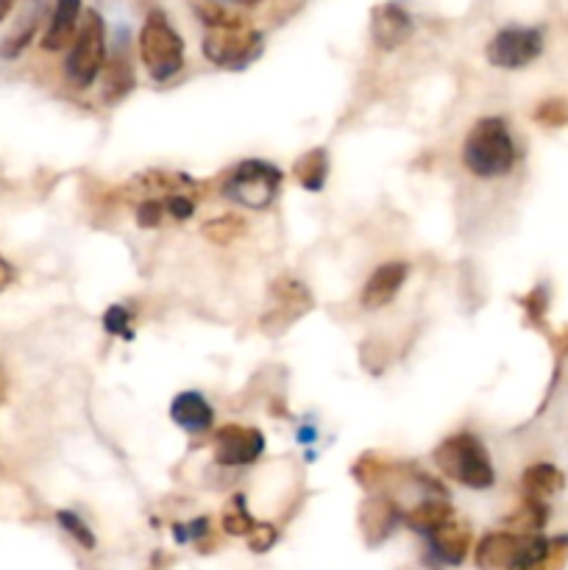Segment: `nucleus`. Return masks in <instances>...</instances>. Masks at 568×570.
<instances>
[{"label":"nucleus","mask_w":568,"mask_h":570,"mask_svg":"<svg viewBox=\"0 0 568 570\" xmlns=\"http://www.w3.org/2000/svg\"><path fill=\"white\" fill-rule=\"evenodd\" d=\"M460 154L468 173L484 178V181L507 176L518 161L516 139H512L510 126L501 117H482V120L473 122Z\"/></svg>","instance_id":"nucleus-1"},{"label":"nucleus","mask_w":568,"mask_h":570,"mask_svg":"<svg viewBox=\"0 0 568 570\" xmlns=\"http://www.w3.org/2000/svg\"><path fill=\"white\" fill-rule=\"evenodd\" d=\"M432 462L443 476L468 490H490L496 468L482 440L471 432H457L432 451Z\"/></svg>","instance_id":"nucleus-2"},{"label":"nucleus","mask_w":568,"mask_h":570,"mask_svg":"<svg viewBox=\"0 0 568 570\" xmlns=\"http://www.w3.org/2000/svg\"><path fill=\"white\" fill-rule=\"evenodd\" d=\"M184 39L161 9H154L139 28V59L156 83H167L184 70Z\"/></svg>","instance_id":"nucleus-3"},{"label":"nucleus","mask_w":568,"mask_h":570,"mask_svg":"<svg viewBox=\"0 0 568 570\" xmlns=\"http://www.w3.org/2000/svg\"><path fill=\"white\" fill-rule=\"evenodd\" d=\"M109 48H106V22L95 9H84V22L78 26L70 53L65 59V76L72 89H89L104 76Z\"/></svg>","instance_id":"nucleus-4"},{"label":"nucleus","mask_w":568,"mask_h":570,"mask_svg":"<svg viewBox=\"0 0 568 570\" xmlns=\"http://www.w3.org/2000/svg\"><path fill=\"white\" fill-rule=\"evenodd\" d=\"M284 184V173L276 165L262 159H245L228 170L223 178V195L245 209L262 212L278 198V189Z\"/></svg>","instance_id":"nucleus-5"},{"label":"nucleus","mask_w":568,"mask_h":570,"mask_svg":"<svg viewBox=\"0 0 568 570\" xmlns=\"http://www.w3.org/2000/svg\"><path fill=\"white\" fill-rule=\"evenodd\" d=\"M200 50H204V56L215 67L239 70V67L251 65L262 53V33L254 31L251 26L209 28Z\"/></svg>","instance_id":"nucleus-6"},{"label":"nucleus","mask_w":568,"mask_h":570,"mask_svg":"<svg viewBox=\"0 0 568 570\" xmlns=\"http://www.w3.org/2000/svg\"><path fill=\"white\" fill-rule=\"evenodd\" d=\"M543 53V31L529 26H507L496 31L484 56L499 70H523Z\"/></svg>","instance_id":"nucleus-7"},{"label":"nucleus","mask_w":568,"mask_h":570,"mask_svg":"<svg viewBox=\"0 0 568 570\" xmlns=\"http://www.w3.org/2000/svg\"><path fill=\"white\" fill-rule=\"evenodd\" d=\"M265 454V434L254 426L226 423L215 432V462L223 468L254 465Z\"/></svg>","instance_id":"nucleus-8"},{"label":"nucleus","mask_w":568,"mask_h":570,"mask_svg":"<svg viewBox=\"0 0 568 570\" xmlns=\"http://www.w3.org/2000/svg\"><path fill=\"white\" fill-rule=\"evenodd\" d=\"M532 538V534H529ZM527 534H516L510 529H496L488 532L473 549V562L479 570H510L521 554Z\"/></svg>","instance_id":"nucleus-9"},{"label":"nucleus","mask_w":568,"mask_h":570,"mask_svg":"<svg viewBox=\"0 0 568 570\" xmlns=\"http://www.w3.org/2000/svg\"><path fill=\"white\" fill-rule=\"evenodd\" d=\"M407 276H410V265L407 262H384L376 271L368 276V282L362 284L360 304L365 309H384L388 304H393L395 295L401 293V287L407 284Z\"/></svg>","instance_id":"nucleus-10"},{"label":"nucleus","mask_w":568,"mask_h":570,"mask_svg":"<svg viewBox=\"0 0 568 570\" xmlns=\"http://www.w3.org/2000/svg\"><path fill=\"white\" fill-rule=\"evenodd\" d=\"M412 17L407 14L404 6L382 3L371 11V37L376 48L395 50L412 37Z\"/></svg>","instance_id":"nucleus-11"},{"label":"nucleus","mask_w":568,"mask_h":570,"mask_svg":"<svg viewBox=\"0 0 568 570\" xmlns=\"http://www.w3.org/2000/svg\"><path fill=\"white\" fill-rule=\"evenodd\" d=\"M84 0H56L53 11H50L48 31L42 37V48L56 53V50L70 48L76 39L78 26H81Z\"/></svg>","instance_id":"nucleus-12"},{"label":"nucleus","mask_w":568,"mask_h":570,"mask_svg":"<svg viewBox=\"0 0 568 570\" xmlns=\"http://www.w3.org/2000/svg\"><path fill=\"white\" fill-rule=\"evenodd\" d=\"M170 421L189 434H204L215 426V410L195 390H184L170 401Z\"/></svg>","instance_id":"nucleus-13"},{"label":"nucleus","mask_w":568,"mask_h":570,"mask_svg":"<svg viewBox=\"0 0 568 570\" xmlns=\"http://www.w3.org/2000/svg\"><path fill=\"white\" fill-rule=\"evenodd\" d=\"M427 540H429V549H432V554L438 557L440 562H445V566L451 568L462 566L468 551H471V527L457 521L454 515L449 523H443L438 532L429 534Z\"/></svg>","instance_id":"nucleus-14"},{"label":"nucleus","mask_w":568,"mask_h":570,"mask_svg":"<svg viewBox=\"0 0 568 570\" xmlns=\"http://www.w3.org/2000/svg\"><path fill=\"white\" fill-rule=\"evenodd\" d=\"M399 504H393V501L384 499V495H373V499H368L365 504L360 507V529L368 538V543L373 546L388 540L390 534H393V529L399 527Z\"/></svg>","instance_id":"nucleus-15"},{"label":"nucleus","mask_w":568,"mask_h":570,"mask_svg":"<svg viewBox=\"0 0 568 570\" xmlns=\"http://www.w3.org/2000/svg\"><path fill=\"white\" fill-rule=\"evenodd\" d=\"M134 83H137V78H134L131 53L126 48V37L120 33V39H117L115 50H111L104 67V98L109 104H115V100L126 98L131 92Z\"/></svg>","instance_id":"nucleus-16"},{"label":"nucleus","mask_w":568,"mask_h":570,"mask_svg":"<svg viewBox=\"0 0 568 570\" xmlns=\"http://www.w3.org/2000/svg\"><path fill=\"white\" fill-rule=\"evenodd\" d=\"M566 488V473L560 471L551 462H532L529 468H523L521 473V490L523 499L535 501H549L551 495H557Z\"/></svg>","instance_id":"nucleus-17"},{"label":"nucleus","mask_w":568,"mask_h":570,"mask_svg":"<svg viewBox=\"0 0 568 570\" xmlns=\"http://www.w3.org/2000/svg\"><path fill=\"white\" fill-rule=\"evenodd\" d=\"M451 518H454V507H451L449 501L429 499V501H421V504L410 507L404 515V523H407V529H412L415 534L429 538V534L438 532L443 523H449Z\"/></svg>","instance_id":"nucleus-18"},{"label":"nucleus","mask_w":568,"mask_h":570,"mask_svg":"<svg viewBox=\"0 0 568 570\" xmlns=\"http://www.w3.org/2000/svg\"><path fill=\"white\" fill-rule=\"evenodd\" d=\"M293 176L306 193H321L329 178V154L326 148H312L301 154L293 165Z\"/></svg>","instance_id":"nucleus-19"},{"label":"nucleus","mask_w":568,"mask_h":570,"mask_svg":"<svg viewBox=\"0 0 568 570\" xmlns=\"http://www.w3.org/2000/svg\"><path fill=\"white\" fill-rule=\"evenodd\" d=\"M549 521V507L546 501H535V499H523L521 507H516L510 518H505L507 529L516 534H540V529L546 527Z\"/></svg>","instance_id":"nucleus-20"},{"label":"nucleus","mask_w":568,"mask_h":570,"mask_svg":"<svg viewBox=\"0 0 568 570\" xmlns=\"http://www.w3.org/2000/svg\"><path fill=\"white\" fill-rule=\"evenodd\" d=\"M223 532L232 534V538H251V532H254L259 523L254 521V515L248 512V507H245V495L243 493H234L232 499H228V504L223 507Z\"/></svg>","instance_id":"nucleus-21"},{"label":"nucleus","mask_w":568,"mask_h":570,"mask_svg":"<svg viewBox=\"0 0 568 570\" xmlns=\"http://www.w3.org/2000/svg\"><path fill=\"white\" fill-rule=\"evenodd\" d=\"M193 11L200 17L206 28H243L248 22L237 14V11L226 9V6L215 3V0H195Z\"/></svg>","instance_id":"nucleus-22"},{"label":"nucleus","mask_w":568,"mask_h":570,"mask_svg":"<svg viewBox=\"0 0 568 570\" xmlns=\"http://www.w3.org/2000/svg\"><path fill=\"white\" fill-rule=\"evenodd\" d=\"M200 234H204V237L209 239V243L228 245V243H234V239H237V237H243V234H245V223L239 220V217H234V215L212 217V220L204 223Z\"/></svg>","instance_id":"nucleus-23"},{"label":"nucleus","mask_w":568,"mask_h":570,"mask_svg":"<svg viewBox=\"0 0 568 570\" xmlns=\"http://www.w3.org/2000/svg\"><path fill=\"white\" fill-rule=\"evenodd\" d=\"M390 473V465H382L379 454H365L360 462L354 465V479L356 482L365 484L368 490L379 488L384 482V476Z\"/></svg>","instance_id":"nucleus-24"},{"label":"nucleus","mask_w":568,"mask_h":570,"mask_svg":"<svg viewBox=\"0 0 568 570\" xmlns=\"http://www.w3.org/2000/svg\"><path fill=\"white\" fill-rule=\"evenodd\" d=\"M37 20L39 17L33 14L26 26L14 28V33H9V37L3 39V45H0V56H3V59H17V56L31 45L33 33H37Z\"/></svg>","instance_id":"nucleus-25"},{"label":"nucleus","mask_w":568,"mask_h":570,"mask_svg":"<svg viewBox=\"0 0 568 570\" xmlns=\"http://www.w3.org/2000/svg\"><path fill=\"white\" fill-rule=\"evenodd\" d=\"M56 521H59V527L65 529V532L70 534V538L76 540L78 546H84V549H95L92 529H89L87 523H84L81 518L76 515V512H72V510H59V512H56Z\"/></svg>","instance_id":"nucleus-26"},{"label":"nucleus","mask_w":568,"mask_h":570,"mask_svg":"<svg viewBox=\"0 0 568 570\" xmlns=\"http://www.w3.org/2000/svg\"><path fill=\"white\" fill-rule=\"evenodd\" d=\"M535 120L546 128H560L568 122V104L562 98H549L535 109Z\"/></svg>","instance_id":"nucleus-27"},{"label":"nucleus","mask_w":568,"mask_h":570,"mask_svg":"<svg viewBox=\"0 0 568 570\" xmlns=\"http://www.w3.org/2000/svg\"><path fill=\"white\" fill-rule=\"evenodd\" d=\"M104 328H106V334H115V337L131 340L134 337L131 312H128L126 306H120V304L109 306V309L104 312Z\"/></svg>","instance_id":"nucleus-28"},{"label":"nucleus","mask_w":568,"mask_h":570,"mask_svg":"<svg viewBox=\"0 0 568 570\" xmlns=\"http://www.w3.org/2000/svg\"><path fill=\"white\" fill-rule=\"evenodd\" d=\"M165 200L161 198H143L137 206V226L139 228H159L165 223Z\"/></svg>","instance_id":"nucleus-29"},{"label":"nucleus","mask_w":568,"mask_h":570,"mask_svg":"<svg viewBox=\"0 0 568 570\" xmlns=\"http://www.w3.org/2000/svg\"><path fill=\"white\" fill-rule=\"evenodd\" d=\"M161 200H165L167 217H173V220L184 223V220H189V217L195 215V198H193V195L178 193V195H167V198H161Z\"/></svg>","instance_id":"nucleus-30"},{"label":"nucleus","mask_w":568,"mask_h":570,"mask_svg":"<svg viewBox=\"0 0 568 570\" xmlns=\"http://www.w3.org/2000/svg\"><path fill=\"white\" fill-rule=\"evenodd\" d=\"M273 543H276V529L267 527V523H259V527H256L248 538V546L254 554H265Z\"/></svg>","instance_id":"nucleus-31"},{"label":"nucleus","mask_w":568,"mask_h":570,"mask_svg":"<svg viewBox=\"0 0 568 570\" xmlns=\"http://www.w3.org/2000/svg\"><path fill=\"white\" fill-rule=\"evenodd\" d=\"M546 304H549V298H546V289L543 287H535L532 293L523 298V306H527V315L532 317V321H540V317L546 315Z\"/></svg>","instance_id":"nucleus-32"},{"label":"nucleus","mask_w":568,"mask_h":570,"mask_svg":"<svg viewBox=\"0 0 568 570\" xmlns=\"http://www.w3.org/2000/svg\"><path fill=\"white\" fill-rule=\"evenodd\" d=\"M11 282H14V267H11L9 262H6L3 256H0V289L9 287Z\"/></svg>","instance_id":"nucleus-33"},{"label":"nucleus","mask_w":568,"mask_h":570,"mask_svg":"<svg viewBox=\"0 0 568 570\" xmlns=\"http://www.w3.org/2000/svg\"><path fill=\"white\" fill-rule=\"evenodd\" d=\"M11 9H14V0H0V22L11 14Z\"/></svg>","instance_id":"nucleus-34"},{"label":"nucleus","mask_w":568,"mask_h":570,"mask_svg":"<svg viewBox=\"0 0 568 570\" xmlns=\"http://www.w3.org/2000/svg\"><path fill=\"white\" fill-rule=\"evenodd\" d=\"M234 3H237V6H245V9H254V6L259 3V0H234Z\"/></svg>","instance_id":"nucleus-35"}]
</instances>
